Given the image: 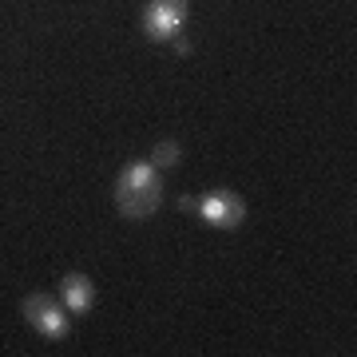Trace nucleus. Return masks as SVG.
Wrapping results in <instances>:
<instances>
[{"label":"nucleus","instance_id":"f257e3e1","mask_svg":"<svg viewBox=\"0 0 357 357\" xmlns=\"http://www.w3.org/2000/svg\"><path fill=\"white\" fill-rule=\"evenodd\" d=\"M163 203V183L151 163H131L115 178V206L128 218H147Z\"/></svg>","mask_w":357,"mask_h":357},{"label":"nucleus","instance_id":"f03ea898","mask_svg":"<svg viewBox=\"0 0 357 357\" xmlns=\"http://www.w3.org/2000/svg\"><path fill=\"white\" fill-rule=\"evenodd\" d=\"M195 211L203 215L206 227H222V230H234L246 218V203L234 191H211L206 199H195Z\"/></svg>","mask_w":357,"mask_h":357},{"label":"nucleus","instance_id":"7ed1b4c3","mask_svg":"<svg viewBox=\"0 0 357 357\" xmlns=\"http://www.w3.org/2000/svg\"><path fill=\"white\" fill-rule=\"evenodd\" d=\"M187 20V0H151L143 13V32L151 40H171L183 32Z\"/></svg>","mask_w":357,"mask_h":357},{"label":"nucleus","instance_id":"20e7f679","mask_svg":"<svg viewBox=\"0 0 357 357\" xmlns=\"http://www.w3.org/2000/svg\"><path fill=\"white\" fill-rule=\"evenodd\" d=\"M24 318H28V326H32L40 337H48V342H56V337H64L68 333L64 310L56 306V298H48V294H32V298H24Z\"/></svg>","mask_w":357,"mask_h":357},{"label":"nucleus","instance_id":"39448f33","mask_svg":"<svg viewBox=\"0 0 357 357\" xmlns=\"http://www.w3.org/2000/svg\"><path fill=\"white\" fill-rule=\"evenodd\" d=\"M60 290H64V302H68V310H72V314H88L91 298H96V286H91L84 274H64Z\"/></svg>","mask_w":357,"mask_h":357},{"label":"nucleus","instance_id":"423d86ee","mask_svg":"<svg viewBox=\"0 0 357 357\" xmlns=\"http://www.w3.org/2000/svg\"><path fill=\"white\" fill-rule=\"evenodd\" d=\"M151 163H155V167H175V163H178V147H175L171 139H163L159 147H155Z\"/></svg>","mask_w":357,"mask_h":357}]
</instances>
